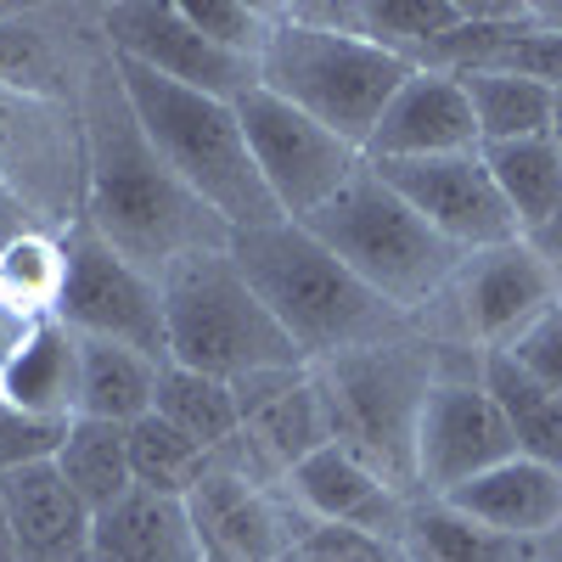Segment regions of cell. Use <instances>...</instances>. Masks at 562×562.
Masks as SVG:
<instances>
[{"label":"cell","instance_id":"4fadbf2b","mask_svg":"<svg viewBox=\"0 0 562 562\" xmlns=\"http://www.w3.org/2000/svg\"><path fill=\"white\" fill-rule=\"evenodd\" d=\"M512 456H518V439H512V422L501 416L495 394L473 378L439 371L416 428V501H439Z\"/></svg>","mask_w":562,"mask_h":562},{"label":"cell","instance_id":"30bf717a","mask_svg":"<svg viewBox=\"0 0 562 562\" xmlns=\"http://www.w3.org/2000/svg\"><path fill=\"white\" fill-rule=\"evenodd\" d=\"M97 34L113 57H130L186 90H198V97L237 108L248 90H259V63L214 45L180 12V0H113V7H97Z\"/></svg>","mask_w":562,"mask_h":562},{"label":"cell","instance_id":"d6986e66","mask_svg":"<svg viewBox=\"0 0 562 562\" xmlns=\"http://www.w3.org/2000/svg\"><path fill=\"white\" fill-rule=\"evenodd\" d=\"M0 495H7V512H12L18 562H90L97 512L68 490V479L57 473V461L7 473L0 479Z\"/></svg>","mask_w":562,"mask_h":562},{"label":"cell","instance_id":"d6a6232c","mask_svg":"<svg viewBox=\"0 0 562 562\" xmlns=\"http://www.w3.org/2000/svg\"><path fill=\"white\" fill-rule=\"evenodd\" d=\"M293 551L304 562H416L405 551V540L371 535V529H349V524H304Z\"/></svg>","mask_w":562,"mask_h":562},{"label":"cell","instance_id":"60d3db41","mask_svg":"<svg viewBox=\"0 0 562 562\" xmlns=\"http://www.w3.org/2000/svg\"><path fill=\"white\" fill-rule=\"evenodd\" d=\"M551 140H557V153H562V90H557V102H551Z\"/></svg>","mask_w":562,"mask_h":562},{"label":"cell","instance_id":"4dcf8cb0","mask_svg":"<svg viewBox=\"0 0 562 562\" xmlns=\"http://www.w3.org/2000/svg\"><path fill=\"white\" fill-rule=\"evenodd\" d=\"M68 293V248L52 231H29L12 248H0V304L29 321H52Z\"/></svg>","mask_w":562,"mask_h":562},{"label":"cell","instance_id":"8992f818","mask_svg":"<svg viewBox=\"0 0 562 562\" xmlns=\"http://www.w3.org/2000/svg\"><path fill=\"white\" fill-rule=\"evenodd\" d=\"M439 371H445L439 349L422 338H389L315 366L333 445H344L366 467H378L411 501H416V428Z\"/></svg>","mask_w":562,"mask_h":562},{"label":"cell","instance_id":"836d02e7","mask_svg":"<svg viewBox=\"0 0 562 562\" xmlns=\"http://www.w3.org/2000/svg\"><path fill=\"white\" fill-rule=\"evenodd\" d=\"M63 439H68V422H45L0 400V479L40 467V461H57Z\"/></svg>","mask_w":562,"mask_h":562},{"label":"cell","instance_id":"6da1fadb","mask_svg":"<svg viewBox=\"0 0 562 562\" xmlns=\"http://www.w3.org/2000/svg\"><path fill=\"white\" fill-rule=\"evenodd\" d=\"M85 124V225L124 254L135 270L164 276L186 254L231 248V225L175 180V169L140 135L130 97L119 85L113 52L102 45L79 85Z\"/></svg>","mask_w":562,"mask_h":562},{"label":"cell","instance_id":"e0dca14e","mask_svg":"<svg viewBox=\"0 0 562 562\" xmlns=\"http://www.w3.org/2000/svg\"><path fill=\"white\" fill-rule=\"evenodd\" d=\"M479 153V119L456 74L416 68L394 102L383 108L378 130L366 140V164H400V158H450Z\"/></svg>","mask_w":562,"mask_h":562},{"label":"cell","instance_id":"52a82bcc","mask_svg":"<svg viewBox=\"0 0 562 562\" xmlns=\"http://www.w3.org/2000/svg\"><path fill=\"white\" fill-rule=\"evenodd\" d=\"M158 288H164L169 366L203 371V378L220 383H243L254 371H276V366H304L293 338L281 333L276 315L248 288L231 248L175 259L158 276Z\"/></svg>","mask_w":562,"mask_h":562},{"label":"cell","instance_id":"74e56055","mask_svg":"<svg viewBox=\"0 0 562 562\" xmlns=\"http://www.w3.org/2000/svg\"><path fill=\"white\" fill-rule=\"evenodd\" d=\"M524 243H529V248H535V254H540V259H546L551 270H562V209H557V214H551L546 225H535Z\"/></svg>","mask_w":562,"mask_h":562},{"label":"cell","instance_id":"277c9868","mask_svg":"<svg viewBox=\"0 0 562 562\" xmlns=\"http://www.w3.org/2000/svg\"><path fill=\"white\" fill-rule=\"evenodd\" d=\"M416 68L383 45L360 40L355 29H333L299 12V0H281L276 34L259 57V85L288 108L310 113L333 135H344L349 147L366 153L371 130H378L383 108L394 102V90Z\"/></svg>","mask_w":562,"mask_h":562},{"label":"cell","instance_id":"d590c367","mask_svg":"<svg viewBox=\"0 0 562 562\" xmlns=\"http://www.w3.org/2000/svg\"><path fill=\"white\" fill-rule=\"evenodd\" d=\"M29 231H45V225L29 214V203L12 192V186L0 180V248H12L18 237H29Z\"/></svg>","mask_w":562,"mask_h":562},{"label":"cell","instance_id":"5b68a950","mask_svg":"<svg viewBox=\"0 0 562 562\" xmlns=\"http://www.w3.org/2000/svg\"><path fill=\"white\" fill-rule=\"evenodd\" d=\"M315 243L333 248L371 293L389 299L400 315H422L467 265L461 248H450L445 237H434L428 220H422L394 186L360 164V175L344 186L333 203H321L310 220H299Z\"/></svg>","mask_w":562,"mask_h":562},{"label":"cell","instance_id":"5bb4252c","mask_svg":"<svg viewBox=\"0 0 562 562\" xmlns=\"http://www.w3.org/2000/svg\"><path fill=\"white\" fill-rule=\"evenodd\" d=\"M394 192L428 220L434 237H445L461 254L506 248L524 231L512 220L506 198L495 192L484 153H450V158H400V164H371Z\"/></svg>","mask_w":562,"mask_h":562},{"label":"cell","instance_id":"cb8c5ba5","mask_svg":"<svg viewBox=\"0 0 562 562\" xmlns=\"http://www.w3.org/2000/svg\"><path fill=\"white\" fill-rule=\"evenodd\" d=\"M479 383L495 394L501 416L512 422L518 456L546 461V467H557V473H562V394L546 389V383H535L506 349H484L479 355Z\"/></svg>","mask_w":562,"mask_h":562},{"label":"cell","instance_id":"7bdbcfd3","mask_svg":"<svg viewBox=\"0 0 562 562\" xmlns=\"http://www.w3.org/2000/svg\"><path fill=\"white\" fill-rule=\"evenodd\" d=\"M281 562H304V557H299V551H288V557H281Z\"/></svg>","mask_w":562,"mask_h":562},{"label":"cell","instance_id":"ac0fdd59","mask_svg":"<svg viewBox=\"0 0 562 562\" xmlns=\"http://www.w3.org/2000/svg\"><path fill=\"white\" fill-rule=\"evenodd\" d=\"M281 495H288L310 524H349V529L405 540L411 495L394 490L378 467H366L344 445H326L310 461H299L288 473V484H281Z\"/></svg>","mask_w":562,"mask_h":562},{"label":"cell","instance_id":"7c38bea8","mask_svg":"<svg viewBox=\"0 0 562 562\" xmlns=\"http://www.w3.org/2000/svg\"><path fill=\"white\" fill-rule=\"evenodd\" d=\"M68 293L57 321L79 338H108L135 355L169 366V333H164V288L158 276L135 270L124 254H113L90 225H74L68 237Z\"/></svg>","mask_w":562,"mask_h":562},{"label":"cell","instance_id":"4316f807","mask_svg":"<svg viewBox=\"0 0 562 562\" xmlns=\"http://www.w3.org/2000/svg\"><path fill=\"white\" fill-rule=\"evenodd\" d=\"M479 153H484L495 192L506 198V209H512L524 237L562 209V153H557L551 135L501 140V147H479Z\"/></svg>","mask_w":562,"mask_h":562},{"label":"cell","instance_id":"ba28073f","mask_svg":"<svg viewBox=\"0 0 562 562\" xmlns=\"http://www.w3.org/2000/svg\"><path fill=\"white\" fill-rule=\"evenodd\" d=\"M0 180L29 203V214L68 237L85 225V124L79 102H45L0 85Z\"/></svg>","mask_w":562,"mask_h":562},{"label":"cell","instance_id":"484cf974","mask_svg":"<svg viewBox=\"0 0 562 562\" xmlns=\"http://www.w3.org/2000/svg\"><path fill=\"white\" fill-rule=\"evenodd\" d=\"M57 473L102 518L108 506H119L135 490V479H130V428H124V422L74 416L68 422V439L57 450Z\"/></svg>","mask_w":562,"mask_h":562},{"label":"cell","instance_id":"1f68e13d","mask_svg":"<svg viewBox=\"0 0 562 562\" xmlns=\"http://www.w3.org/2000/svg\"><path fill=\"white\" fill-rule=\"evenodd\" d=\"M180 12L192 18L214 45H225V52L259 63L270 34H276L281 0H180Z\"/></svg>","mask_w":562,"mask_h":562},{"label":"cell","instance_id":"8fae6325","mask_svg":"<svg viewBox=\"0 0 562 562\" xmlns=\"http://www.w3.org/2000/svg\"><path fill=\"white\" fill-rule=\"evenodd\" d=\"M243 411V434L225 450H214L220 467L243 473L265 490H281L299 461L333 445V422H326V400L315 383V366H276L254 371V378L231 383Z\"/></svg>","mask_w":562,"mask_h":562},{"label":"cell","instance_id":"7402d4cb","mask_svg":"<svg viewBox=\"0 0 562 562\" xmlns=\"http://www.w3.org/2000/svg\"><path fill=\"white\" fill-rule=\"evenodd\" d=\"M0 400L45 416V422H74L79 416V333L57 315L40 321L18 360L0 371Z\"/></svg>","mask_w":562,"mask_h":562},{"label":"cell","instance_id":"2e32d148","mask_svg":"<svg viewBox=\"0 0 562 562\" xmlns=\"http://www.w3.org/2000/svg\"><path fill=\"white\" fill-rule=\"evenodd\" d=\"M186 506H192V524L203 540V562H281L310 524L281 490H265L220 461L186 495Z\"/></svg>","mask_w":562,"mask_h":562},{"label":"cell","instance_id":"83f0119b","mask_svg":"<svg viewBox=\"0 0 562 562\" xmlns=\"http://www.w3.org/2000/svg\"><path fill=\"white\" fill-rule=\"evenodd\" d=\"M153 411L180 428L192 445H203L209 456L225 450L231 439L243 434V411H237V389L220 383V378H203V371H186V366H164L158 371V400Z\"/></svg>","mask_w":562,"mask_h":562},{"label":"cell","instance_id":"603a6c76","mask_svg":"<svg viewBox=\"0 0 562 562\" xmlns=\"http://www.w3.org/2000/svg\"><path fill=\"white\" fill-rule=\"evenodd\" d=\"M405 551L416 562H562L551 540H518V535L484 529L445 501H411Z\"/></svg>","mask_w":562,"mask_h":562},{"label":"cell","instance_id":"f35d334b","mask_svg":"<svg viewBox=\"0 0 562 562\" xmlns=\"http://www.w3.org/2000/svg\"><path fill=\"white\" fill-rule=\"evenodd\" d=\"M0 562H18V540H12V512H7V495H0Z\"/></svg>","mask_w":562,"mask_h":562},{"label":"cell","instance_id":"b9f144b4","mask_svg":"<svg viewBox=\"0 0 562 562\" xmlns=\"http://www.w3.org/2000/svg\"><path fill=\"white\" fill-rule=\"evenodd\" d=\"M7 18H12V7H7V0H0V23H7Z\"/></svg>","mask_w":562,"mask_h":562},{"label":"cell","instance_id":"9a60e30c","mask_svg":"<svg viewBox=\"0 0 562 562\" xmlns=\"http://www.w3.org/2000/svg\"><path fill=\"white\" fill-rule=\"evenodd\" d=\"M445 299L456 304L461 338H473L479 355H484V349H506L512 338L524 333V326H535L546 310L562 304V270H551L518 237V243H506V248L467 254V265L456 270V281L434 304H445Z\"/></svg>","mask_w":562,"mask_h":562},{"label":"cell","instance_id":"3957f363","mask_svg":"<svg viewBox=\"0 0 562 562\" xmlns=\"http://www.w3.org/2000/svg\"><path fill=\"white\" fill-rule=\"evenodd\" d=\"M119 68V85L130 97V113L140 124V135L153 140V153L175 169V180L186 186L192 198H203L225 225L231 237L237 231H265V225H281L288 214L276 209L270 186L248 153V135H243V119L231 102H214V97H198L153 68H140L130 57H113Z\"/></svg>","mask_w":562,"mask_h":562},{"label":"cell","instance_id":"f546056e","mask_svg":"<svg viewBox=\"0 0 562 562\" xmlns=\"http://www.w3.org/2000/svg\"><path fill=\"white\" fill-rule=\"evenodd\" d=\"M209 467H214V456L203 445H192L180 428H169L158 411L130 422V479H135V490L186 501L209 479Z\"/></svg>","mask_w":562,"mask_h":562},{"label":"cell","instance_id":"44dd1931","mask_svg":"<svg viewBox=\"0 0 562 562\" xmlns=\"http://www.w3.org/2000/svg\"><path fill=\"white\" fill-rule=\"evenodd\" d=\"M90 562H203L192 506L175 495L130 490L119 506H108L97 518Z\"/></svg>","mask_w":562,"mask_h":562},{"label":"cell","instance_id":"8d00e7d4","mask_svg":"<svg viewBox=\"0 0 562 562\" xmlns=\"http://www.w3.org/2000/svg\"><path fill=\"white\" fill-rule=\"evenodd\" d=\"M40 321H29V315H18L12 304H0V371H7L12 360H18V349L29 344V333H34Z\"/></svg>","mask_w":562,"mask_h":562},{"label":"cell","instance_id":"7a4b0ae2","mask_svg":"<svg viewBox=\"0 0 562 562\" xmlns=\"http://www.w3.org/2000/svg\"><path fill=\"white\" fill-rule=\"evenodd\" d=\"M231 259L248 276L259 304L276 315V326L293 338L304 366L338 360L389 338H411V315H400L389 299H378L366 281L315 243L299 220H281L265 231H237Z\"/></svg>","mask_w":562,"mask_h":562},{"label":"cell","instance_id":"9c48e42d","mask_svg":"<svg viewBox=\"0 0 562 562\" xmlns=\"http://www.w3.org/2000/svg\"><path fill=\"white\" fill-rule=\"evenodd\" d=\"M237 119H243L248 153H254V164L270 186V198L288 220H310L321 203H333L366 164L360 147H349L344 135L315 124L310 113L270 97L265 85L237 102Z\"/></svg>","mask_w":562,"mask_h":562},{"label":"cell","instance_id":"f1b7e54d","mask_svg":"<svg viewBox=\"0 0 562 562\" xmlns=\"http://www.w3.org/2000/svg\"><path fill=\"white\" fill-rule=\"evenodd\" d=\"M456 79H461V90H467V102H473L479 147L551 135V102H557L551 85H535V79H518V74H490V68L456 74Z\"/></svg>","mask_w":562,"mask_h":562},{"label":"cell","instance_id":"ffe728a7","mask_svg":"<svg viewBox=\"0 0 562 562\" xmlns=\"http://www.w3.org/2000/svg\"><path fill=\"white\" fill-rule=\"evenodd\" d=\"M439 501L456 506L461 518L501 529V535H518V540H557L562 535V473L546 461H529V456H512Z\"/></svg>","mask_w":562,"mask_h":562},{"label":"cell","instance_id":"d4e9b609","mask_svg":"<svg viewBox=\"0 0 562 562\" xmlns=\"http://www.w3.org/2000/svg\"><path fill=\"white\" fill-rule=\"evenodd\" d=\"M158 360L108 338H79V416L97 422H140L158 400Z\"/></svg>","mask_w":562,"mask_h":562},{"label":"cell","instance_id":"ab89813d","mask_svg":"<svg viewBox=\"0 0 562 562\" xmlns=\"http://www.w3.org/2000/svg\"><path fill=\"white\" fill-rule=\"evenodd\" d=\"M535 18H540V29L562 34V7H557V0H540V7H535Z\"/></svg>","mask_w":562,"mask_h":562},{"label":"cell","instance_id":"e575fe53","mask_svg":"<svg viewBox=\"0 0 562 562\" xmlns=\"http://www.w3.org/2000/svg\"><path fill=\"white\" fill-rule=\"evenodd\" d=\"M506 355L518 360L535 383H546V389L562 394V304L546 310L535 326H524V333L506 344Z\"/></svg>","mask_w":562,"mask_h":562}]
</instances>
